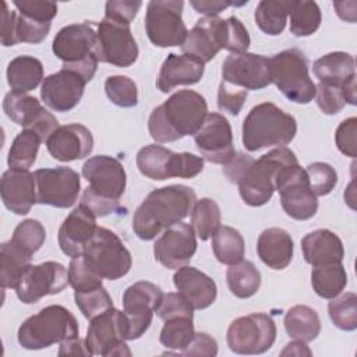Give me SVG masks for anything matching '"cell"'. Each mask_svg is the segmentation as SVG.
Instances as JSON below:
<instances>
[{"mask_svg":"<svg viewBox=\"0 0 357 357\" xmlns=\"http://www.w3.org/2000/svg\"><path fill=\"white\" fill-rule=\"evenodd\" d=\"M247 99V91L222 79L218 89V107L231 116H237Z\"/></svg>","mask_w":357,"mask_h":357,"instance_id":"53","label":"cell"},{"mask_svg":"<svg viewBox=\"0 0 357 357\" xmlns=\"http://www.w3.org/2000/svg\"><path fill=\"white\" fill-rule=\"evenodd\" d=\"M291 1L262 0L255 8V24L266 35L276 36L283 32L287 24Z\"/></svg>","mask_w":357,"mask_h":357,"instance_id":"38","label":"cell"},{"mask_svg":"<svg viewBox=\"0 0 357 357\" xmlns=\"http://www.w3.org/2000/svg\"><path fill=\"white\" fill-rule=\"evenodd\" d=\"M223 18L218 15L204 17L197 21L191 31H188L181 52L191 54L204 63L211 61L222 49L220 46V26Z\"/></svg>","mask_w":357,"mask_h":357,"instance_id":"29","label":"cell"},{"mask_svg":"<svg viewBox=\"0 0 357 357\" xmlns=\"http://www.w3.org/2000/svg\"><path fill=\"white\" fill-rule=\"evenodd\" d=\"M254 162V159L250 155L245 153H237L234 155L223 167V173L225 176L229 178V181L236 183L240 180V177L243 176V173L245 172V169Z\"/></svg>","mask_w":357,"mask_h":357,"instance_id":"60","label":"cell"},{"mask_svg":"<svg viewBox=\"0 0 357 357\" xmlns=\"http://www.w3.org/2000/svg\"><path fill=\"white\" fill-rule=\"evenodd\" d=\"M197 195L191 187L172 184L151 191L132 216L134 233L145 241L181 222L191 212Z\"/></svg>","mask_w":357,"mask_h":357,"instance_id":"2","label":"cell"},{"mask_svg":"<svg viewBox=\"0 0 357 357\" xmlns=\"http://www.w3.org/2000/svg\"><path fill=\"white\" fill-rule=\"evenodd\" d=\"M204 73L205 63L199 59L184 53H170L160 67L156 85L160 92L167 93L178 85H194L199 82Z\"/></svg>","mask_w":357,"mask_h":357,"instance_id":"27","label":"cell"},{"mask_svg":"<svg viewBox=\"0 0 357 357\" xmlns=\"http://www.w3.org/2000/svg\"><path fill=\"white\" fill-rule=\"evenodd\" d=\"M142 3L138 0H110L105 6V18L130 25L131 21L135 18L137 13L139 11Z\"/></svg>","mask_w":357,"mask_h":357,"instance_id":"56","label":"cell"},{"mask_svg":"<svg viewBox=\"0 0 357 357\" xmlns=\"http://www.w3.org/2000/svg\"><path fill=\"white\" fill-rule=\"evenodd\" d=\"M126 340L127 322L123 311L113 307L91 319L85 337L91 356H131Z\"/></svg>","mask_w":357,"mask_h":357,"instance_id":"15","label":"cell"},{"mask_svg":"<svg viewBox=\"0 0 357 357\" xmlns=\"http://www.w3.org/2000/svg\"><path fill=\"white\" fill-rule=\"evenodd\" d=\"M212 248L216 259L225 265H234L244 257V238L230 226H220L212 236Z\"/></svg>","mask_w":357,"mask_h":357,"instance_id":"39","label":"cell"},{"mask_svg":"<svg viewBox=\"0 0 357 357\" xmlns=\"http://www.w3.org/2000/svg\"><path fill=\"white\" fill-rule=\"evenodd\" d=\"M293 238L280 227L265 229L257 241V252L261 261L276 271L284 269L293 259Z\"/></svg>","mask_w":357,"mask_h":357,"instance_id":"31","label":"cell"},{"mask_svg":"<svg viewBox=\"0 0 357 357\" xmlns=\"http://www.w3.org/2000/svg\"><path fill=\"white\" fill-rule=\"evenodd\" d=\"M181 0H151L146 4L145 31L158 47H173L184 43L188 33L183 21Z\"/></svg>","mask_w":357,"mask_h":357,"instance_id":"11","label":"cell"},{"mask_svg":"<svg viewBox=\"0 0 357 357\" xmlns=\"http://www.w3.org/2000/svg\"><path fill=\"white\" fill-rule=\"evenodd\" d=\"M68 284V269L56 261L31 265L15 286V293L24 304H35L45 296L59 294Z\"/></svg>","mask_w":357,"mask_h":357,"instance_id":"17","label":"cell"},{"mask_svg":"<svg viewBox=\"0 0 357 357\" xmlns=\"http://www.w3.org/2000/svg\"><path fill=\"white\" fill-rule=\"evenodd\" d=\"M7 82L14 92L26 93L35 89L43 78L40 60L32 56H17L7 66Z\"/></svg>","mask_w":357,"mask_h":357,"instance_id":"33","label":"cell"},{"mask_svg":"<svg viewBox=\"0 0 357 357\" xmlns=\"http://www.w3.org/2000/svg\"><path fill=\"white\" fill-rule=\"evenodd\" d=\"M208 114L205 98L192 89H180L151 112L148 131L159 144L195 135Z\"/></svg>","mask_w":357,"mask_h":357,"instance_id":"1","label":"cell"},{"mask_svg":"<svg viewBox=\"0 0 357 357\" xmlns=\"http://www.w3.org/2000/svg\"><path fill=\"white\" fill-rule=\"evenodd\" d=\"M156 315L165 321L167 318L172 317H180V315H185V317H192L194 318V308L192 305L187 301V298L177 293H163L162 301L156 310Z\"/></svg>","mask_w":357,"mask_h":357,"instance_id":"54","label":"cell"},{"mask_svg":"<svg viewBox=\"0 0 357 357\" xmlns=\"http://www.w3.org/2000/svg\"><path fill=\"white\" fill-rule=\"evenodd\" d=\"M250 35L244 24L237 17H229L222 21L220 46L234 54L245 53L250 47Z\"/></svg>","mask_w":357,"mask_h":357,"instance_id":"48","label":"cell"},{"mask_svg":"<svg viewBox=\"0 0 357 357\" xmlns=\"http://www.w3.org/2000/svg\"><path fill=\"white\" fill-rule=\"evenodd\" d=\"M190 4L194 7V10L199 14H205V17L218 15L220 11L227 8L229 6H236V3L231 1H211V0H192Z\"/></svg>","mask_w":357,"mask_h":357,"instance_id":"61","label":"cell"},{"mask_svg":"<svg viewBox=\"0 0 357 357\" xmlns=\"http://www.w3.org/2000/svg\"><path fill=\"white\" fill-rule=\"evenodd\" d=\"M342 88H343V95H344L346 103L354 106L357 103V98H356V77L351 78L350 81H347Z\"/></svg>","mask_w":357,"mask_h":357,"instance_id":"64","label":"cell"},{"mask_svg":"<svg viewBox=\"0 0 357 357\" xmlns=\"http://www.w3.org/2000/svg\"><path fill=\"white\" fill-rule=\"evenodd\" d=\"M75 317L63 305L52 304L26 318L18 328V343L26 350H39L79 337Z\"/></svg>","mask_w":357,"mask_h":357,"instance_id":"5","label":"cell"},{"mask_svg":"<svg viewBox=\"0 0 357 357\" xmlns=\"http://www.w3.org/2000/svg\"><path fill=\"white\" fill-rule=\"evenodd\" d=\"M3 110L11 121L35 131L42 141H47L60 127L57 119L47 112L35 96L28 93L8 92L3 100Z\"/></svg>","mask_w":357,"mask_h":357,"instance_id":"19","label":"cell"},{"mask_svg":"<svg viewBox=\"0 0 357 357\" xmlns=\"http://www.w3.org/2000/svg\"><path fill=\"white\" fill-rule=\"evenodd\" d=\"M96 229L95 213L84 204H79L70 212L59 229L57 241L61 251L71 258L81 257Z\"/></svg>","mask_w":357,"mask_h":357,"instance_id":"24","label":"cell"},{"mask_svg":"<svg viewBox=\"0 0 357 357\" xmlns=\"http://www.w3.org/2000/svg\"><path fill=\"white\" fill-rule=\"evenodd\" d=\"M310 187L317 197L328 195L332 192L337 183L336 170L325 162H314L305 167Z\"/></svg>","mask_w":357,"mask_h":357,"instance_id":"49","label":"cell"},{"mask_svg":"<svg viewBox=\"0 0 357 357\" xmlns=\"http://www.w3.org/2000/svg\"><path fill=\"white\" fill-rule=\"evenodd\" d=\"M43 142L40 137L28 128H24L13 141L7 163L10 169H25L28 170L36 160L39 145Z\"/></svg>","mask_w":357,"mask_h":357,"instance_id":"40","label":"cell"},{"mask_svg":"<svg viewBox=\"0 0 357 357\" xmlns=\"http://www.w3.org/2000/svg\"><path fill=\"white\" fill-rule=\"evenodd\" d=\"M311 284L314 291L322 298L339 296L347 284V273L342 262L314 266L311 272Z\"/></svg>","mask_w":357,"mask_h":357,"instance_id":"36","label":"cell"},{"mask_svg":"<svg viewBox=\"0 0 357 357\" xmlns=\"http://www.w3.org/2000/svg\"><path fill=\"white\" fill-rule=\"evenodd\" d=\"M226 282L233 296L238 298H248L259 290L261 272L251 261L241 259L227 268Z\"/></svg>","mask_w":357,"mask_h":357,"instance_id":"37","label":"cell"},{"mask_svg":"<svg viewBox=\"0 0 357 357\" xmlns=\"http://www.w3.org/2000/svg\"><path fill=\"white\" fill-rule=\"evenodd\" d=\"M0 194L4 206L15 215H26L36 204L35 174L25 169H8L0 181Z\"/></svg>","mask_w":357,"mask_h":357,"instance_id":"26","label":"cell"},{"mask_svg":"<svg viewBox=\"0 0 357 357\" xmlns=\"http://www.w3.org/2000/svg\"><path fill=\"white\" fill-rule=\"evenodd\" d=\"M280 356H312V351L304 342L294 340L284 346V349L280 351Z\"/></svg>","mask_w":357,"mask_h":357,"instance_id":"63","label":"cell"},{"mask_svg":"<svg viewBox=\"0 0 357 357\" xmlns=\"http://www.w3.org/2000/svg\"><path fill=\"white\" fill-rule=\"evenodd\" d=\"M81 257L92 272L109 280L126 276L132 265L131 254L120 237L106 227L96 229Z\"/></svg>","mask_w":357,"mask_h":357,"instance_id":"9","label":"cell"},{"mask_svg":"<svg viewBox=\"0 0 357 357\" xmlns=\"http://www.w3.org/2000/svg\"><path fill=\"white\" fill-rule=\"evenodd\" d=\"M74 300L82 315L89 321L113 308V300L103 286L74 291Z\"/></svg>","mask_w":357,"mask_h":357,"instance_id":"46","label":"cell"},{"mask_svg":"<svg viewBox=\"0 0 357 357\" xmlns=\"http://www.w3.org/2000/svg\"><path fill=\"white\" fill-rule=\"evenodd\" d=\"M303 257L312 266L342 262L344 257L343 243L337 234L328 229H318L301 238Z\"/></svg>","mask_w":357,"mask_h":357,"instance_id":"30","label":"cell"},{"mask_svg":"<svg viewBox=\"0 0 357 357\" xmlns=\"http://www.w3.org/2000/svg\"><path fill=\"white\" fill-rule=\"evenodd\" d=\"M82 176L89 183L81 197L96 218L107 216L120 209L119 199L124 194L127 176L123 165L107 155L89 158L82 166Z\"/></svg>","mask_w":357,"mask_h":357,"instance_id":"3","label":"cell"},{"mask_svg":"<svg viewBox=\"0 0 357 357\" xmlns=\"http://www.w3.org/2000/svg\"><path fill=\"white\" fill-rule=\"evenodd\" d=\"M173 283L194 310H205L218 296V287L212 278L194 266H181L173 275Z\"/></svg>","mask_w":357,"mask_h":357,"instance_id":"28","label":"cell"},{"mask_svg":"<svg viewBox=\"0 0 357 357\" xmlns=\"http://www.w3.org/2000/svg\"><path fill=\"white\" fill-rule=\"evenodd\" d=\"M32 257L17 247L11 240L4 241L0 247V282L3 289H15L21 276L31 266Z\"/></svg>","mask_w":357,"mask_h":357,"instance_id":"35","label":"cell"},{"mask_svg":"<svg viewBox=\"0 0 357 357\" xmlns=\"http://www.w3.org/2000/svg\"><path fill=\"white\" fill-rule=\"evenodd\" d=\"M20 14L39 22H50L57 15V4L52 1H14Z\"/></svg>","mask_w":357,"mask_h":357,"instance_id":"55","label":"cell"},{"mask_svg":"<svg viewBox=\"0 0 357 357\" xmlns=\"http://www.w3.org/2000/svg\"><path fill=\"white\" fill-rule=\"evenodd\" d=\"M33 174L36 180V204L64 209L77 202L81 180L79 174L71 167H45Z\"/></svg>","mask_w":357,"mask_h":357,"instance_id":"16","label":"cell"},{"mask_svg":"<svg viewBox=\"0 0 357 357\" xmlns=\"http://www.w3.org/2000/svg\"><path fill=\"white\" fill-rule=\"evenodd\" d=\"M315 100L321 112L328 116L339 113L346 105L342 86L321 82L315 85Z\"/></svg>","mask_w":357,"mask_h":357,"instance_id":"52","label":"cell"},{"mask_svg":"<svg viewBox=\"0 0 357 357\" xmlns=\"http://www.w3.org/2000/svg\"><path fill=\"white\" fill-rule=\"evenodd\" d=\"M194 141L204 159L211 163L226 165L236 155L231 126L220 113L206 114L204 124L194 135Z\"/></svg>","mask_w":357,"mask_h":357,"instance_id":"20","label":"cell"},{"mask_svg":"<svg viewBox=\"0 0 357 357\" xmlns=\"http://www.w3.org/2000/svg\"><path fill=\"white\" fill-rule=\"evenodd\" d=\"M271 82L291 102L305 105L315 98V84L308 73L304 53L296 47L286 49L269 59Z\"/></svg>","mask_w":357,"mask_h":357,"instance_id":"8","label":"cell"},{"mask_svg":"<svg viewBox=\"0 0 357 357\" xmlns=\"http://www.w3.org/2000/svg\"><path fill=\"white\" fill-rule=\"evenodd\" d=\"M50 26H52L50 22H39L17 11V21H15L17 42L33 43V45L40 43L47 36Z\"/></svg>","mask_w":357,"mask_h":357,"instance_id":"51","label":"cell"},{"mask_svg":"<svg viewBox=\"0 0 357 357\" xmlns=\"http://www.w3.org/2000/svg\"><path fill=\"white\" fill-rule=\"evenodd\" d=\"M294 163L298 160L287 146H278L259 159H254L237 181L241 199L250 206L265 205L276 190V177L280 169Z\"/></svg>","mask_w":357,"mask_h":357,"instance_id":"7","label":"cell"},{"mask_svg":"<svg viewBox=\"0 0 357 357\" xmlns=\"http://www.w3.org/2000/svg\"><path fill=\"white\" fill-rule=\"evenodd\" d=\"M191 226L202 240L211 238L220 227V208L212 198H201L191 209Z\"/></svg>","mask_w":357,"mask_h":357,"instance_id":"42","label":"cell"},{"mask_svg":"<svg viewBox=\"0 0 357 357\" xmlns=\"http://www.w3.org/2000/svg\"><path fill=\"white\" fill-rule=\"evenodd\" d=\"M10 240L26 254L33 257V254L40 250L46 240V230L39 220L25 219L17 225Z\"/></svg>","mask_w":357,"mask_h":357,"instance_id":"45","label":"cell"},{"mask_svg":"<svg viewBox=\"0 0 357 357\" xmlns=\"http://www.w3.org/2000/svg\"><path fill=\"white\" fill-rule=\"evenodd\" d=\"M105 92L119 107H134L138 103L137 84L126 75H112L105 81Z\"/></svg>","mask_w":357,"mask_h":357,"instance_id":"47","label":"cell"},{"mask_svg":"<svg viewBox=\"0 0 357 357\" xmlns=\"http://www.w3.org/2000/svg\"><path fill=\"white\" fill-rule=\"evenodd\" d=\"M102 278L89 269L82 257L73 258L68 265V284L74 291H82L103 286Z\"/></svg>","mask_w":357,"mask_h":357,"instance_id":"50","label":"cell"},{"mask_svg":"<svg viewBox=\"0 0 357 357\" xmlns=\"http://www.w3.org/2000/svg\"><path fill=\"white\" fill-rule=\"evenodd\" d=\"M241 141L247 151L255 152L269 146H284L297 134L296 119L272 102L254 106L243 121Z\"/></svg>","mask_w":357,"mask_h":357,"instance_id":"4","label":"cell"},{"mask_svg":"<svg viewBox=\"0 0 357 357\" xmlns=\"http://www.w3.org/2000/svg\"><path fill=\"white\" fill-rule=\"evenodd\" d=\"M356 134H357V119L349 117L343 120L335 132V142L337 149L349 156L356 158Z\"/></svg>","mask_w":357,"mask_h":357,"instance_id":"57","label":"cell"},{"mask_svg":"<svg viewBox=\"0 0 357 357\" xmlns=\"http://www.w3.org/2000/svg\"><path fill=\"white\" fill-rule=\"evenodd\" d=\"M98 59L116 67H130L138 59V45L130 25L107 18L98 24Z\"/></svg>","mask_w":357,"mask_h":357,"instance_id":"18","label":"cell"},{"mask_svg":"<svg viewBox=\"0 0 357 357\" xmlns=\"http://www.w3.org/2000/svg\"><path fill=\"white\" fill-rule=\"evenodd\" d=\"M53 53L66 70L78 73L89 82L98 68V35L88 22L63 26L52 43Z\"/></svg>","mask_w":357,"mask_h":357,"instance_id":"6","label":"cell"},{"mask_svg":"<svg viewBox=\"0 0 357 357\" xmlns=\"http://www.w3.org/2000/svg\"><path fill=\"white\" fill-rule=\"evenodd\" d=\"M331 300L328 312L333 325L342 331H354L357 328V296L347 291Z\"/></svg>","mask_w":357,"mask_h":357,"instance_id":"44","label":"cell"},{"mask_svg":"<svg viewBox=\"0 0 357 357\" xmlns=\"http://www.w3.org/2000/svg\"><path fill=\"white\" fill-rule=\"evenodd\" d=\"M276 190L287 216L296 220H308L318 211V199L312 192L305 169L298 163L280 169L276 177Z\"/></svg>","mask_w":357,"mask_h":357,"instance_id":"13","label":"cell"},{"mask_svg":"<svg viewBox=\"0 0 357 357\" xmlns=\"http://www.w3.org/2000/svg\"><path fill=\"white\" fill-rule=\"evenodd\" d=\"M137 167L151 180L192 178L204 170V159L190 152L176 153L162 145L151 144L138 151Z\"/></svg>","mask_w":357,"mask_h":357,"instance_id":"10","label":"cell"},{"mask_svg":"<svg viewBox=\"0 0 357 357\" xmlns=\"http://www.w3.org/2000/svg\"><path fill=\"white\" fill-rule=\"evenodd\" d=\"M312 71L321 84L343 86L356 77V61L350 53L332 52L315 60Z\"/></svg>","mask_w":357,"mask_h":357,"instance_id":"32","label":"cell"},{"mask_svg":"<svg viewBox=\"0 0 357 357\" xmlns=\"http://www.w3.org/2000/svg\"><path fill=\"white\" fill-rule=\"evenodd\" d=\"M162 297V289L148 280L135 282L124 290L123 312L127 322V340L139 339L149 329Z\"/></svg>","mask_w":357,"mask_h":357,"instance_id":"14","label":"cell"},{"mask_svg":"<svg viewBox=\"0 0 357 357\" xmlns=\"http://www.w3.org/2000/svg\"><path fill=\"white\" fill-rule=\"evenodd\" d=\"M290 32L294 36H310L321 25L322 15L315 1H291Z\"/></svg>","mask_w":357,"mask_h":357,"instance_id":"43","label":"cell"},{"mask_svg":"<svg viewBox=\"0 0 357 357\" xmlns=\"http://www.w3.org/2000/svg\"><path fill=\"white\" fill-rule=\"evenodd\" d=\"M195 336L192 317H172L165 319V325L160 331L159 340L166 349L183 351L190 346Z\"/></svg>","mask_w":357,"mask_h":357,"instance_id":"41","label":"cell"},{"mask_svg":"<svg viewBox=\"0 0 357 357\" xmlns=\"http://www.w3.org/2000/svg\"><path fill=\"white\" fill-rule=\"evenodd\" d=\"M276 339V325L271 315L254 312L238 317L227 328V346L237 354H262Z\"/></svg>","mask_w":357,"mask_h":357,"instance_id":"12","label":"cell"},{"mask_svg":"<svg viewBox=\"0 0 357 357\" xmlns=\"http://www.w3.org/2000/svg\"><path fill=\"white\" fill-rule=\"evenodd\" d=\"M46 148L53 159L59 162L79 160L93 149V135L89 128L74 123L60 126L46 141Z\"/></svg>","mask_w":357,"mask_h":357,"instance_id":"25","label":"cell"},{"mask_svg":"<svg viewBox=\"0 0 357 357\" xmlns=\"http://www.w3.org/2000/svg\"><path fill=\"white\" fill-rule=\"evenodd\" d=\"M287 335L294 340L308 343L321 332V321L315 310L308 305L297 304L291 307L283 319Z\"/></svg>","mask_w":357,"mask_h":357,"instance_id":"34","label":"cell"},{"mask_svg":"<svg viewBox=\"0 0 357 357\" xmlns=\"http://www.w3.org/2000/svg\"><path fill=\"white\" fill-rule=\"evenodd\" d=\"M197 251L195 231L191 225L178 222L167 227L153 244L155 259L167 269H178Z\"/></svg>","mask_w":357,"mask_h":357,"instance_id":"22","label":"cell"},{"mask_svg":"<svg viewBox=\"0 0 357 357\" xmlns=\"http://www.w3.org/2000/svg\"><path fill=\"white\" fill-rule=\"evenodd\" d=\"M59 356H91L89 350L86 349L85 340H81L79 337L63 342L60 344Z\"/></svg>","mask_w":357,"mask_h":357,"instance_id":"62","label":"cell"},{"mask_svg":"<svg viewBox=\"0 0 357 357\" xmlns=\"http://www.w3.org/2000/svg\"><path fill=\"white\" fill-rule=\"evenodd\" d=\"M15 21L17 11H11L8 4L3 1V13H1V45L3 46H14L17 45L15 38Z\"/></svg>","mask_w":357,"mask_h":357,"instance_id":"59","label":"cell"},{"mask_svg":"<svg viewBox=\"0 0 357 357\" xmlns=\"http://www.w3.org/2000/svg\"><path fill=\"white\" fill-rule=\"evenodd\" d=\"M183 356H216L218 354V343L213 337L204 332H195V336L190 346L180 351Z\"/></svg>","mask_w":357,"mask_h":357,"instance_id":"58","label":"cell"},{"mask_svg":"<svg viewBox=\"0 0 357 357\" xmlns=\"http://www.w3.org/2000/svg\"><path fill=\"white\" fill-rule=\"evenodd\" d=\"M85 85L86 81L78 73L61 68L45 77L40 98L43 103L54 112H70L79 103Z\"/></svg>","mask_w":357,"mask_h":357,"instance_id":"23","label":"cell"},{"mask_svg":"<svg viewBox=\"0 0 357 357\" xmlns=\"http://www.w3.org/2000/svg\"><path fill=\"white\" fill-rule=\"evenodd\" d=\"M223 81L245 91H258L271 84L269 59L255 53H230L222 64Z\"/></svg>","mask_w":357,"mask_h":357,"instance_id":"21","label":"cell"}]
</instances>
